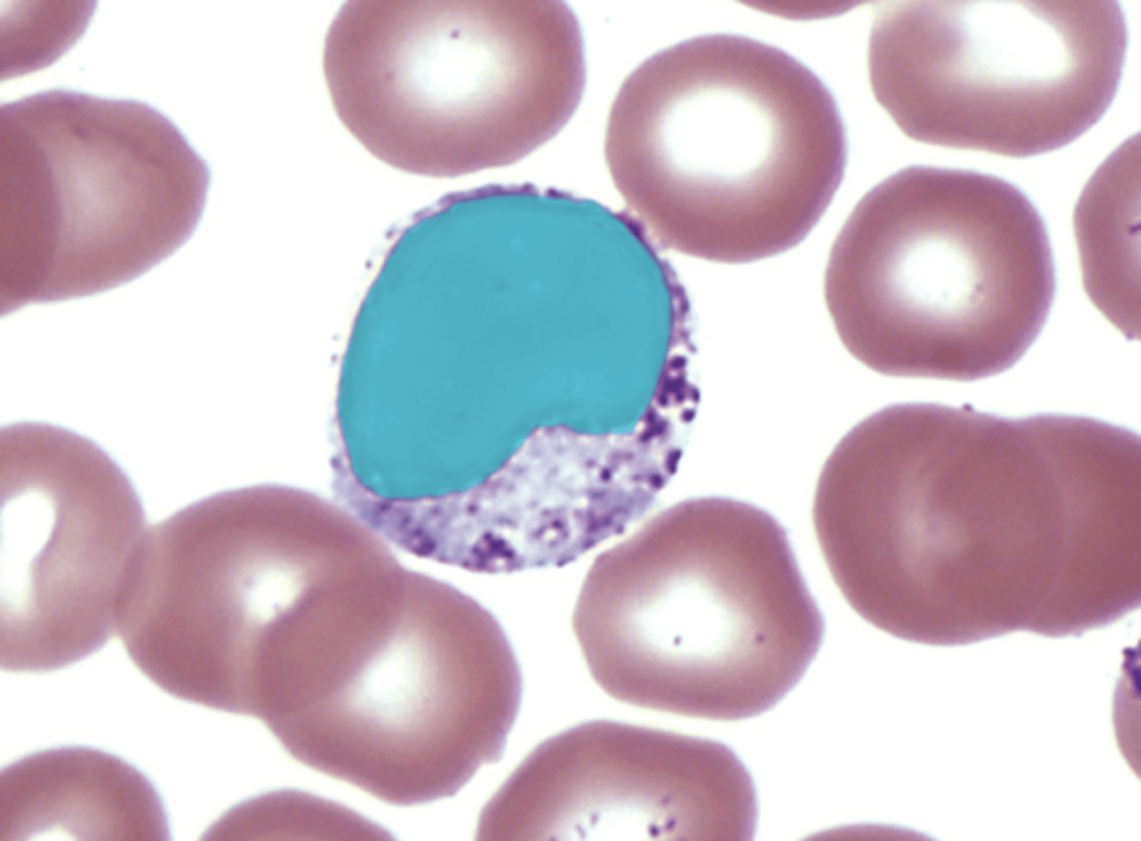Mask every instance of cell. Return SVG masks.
I'll use <instances>...</instances> for the list:
<instances>
[{
  "instance_id": "7c38bea8",
  "label": "cell",
  "mask_w": 1141,
  "mask_h": 841,
  "mask_svg": "<svg viewBox=\"0 0 1141 841\" xmlns=\"http://www.w3.org/2000/svg\"><path fill=\"white\" fill-rule=\"evenodd\" d=\"M1 839H166L153 785L121 760L85 747L27 756L1 774Z\"/></svg>"
},
{
  "instance_id": "52a82bcc",
  "label": "cell",
  "mask_w": 1141,
  "mask_h": 841,
  "mask_svg": "<svg viewBox=\"0 0 1141 841\" xmlns=\"http://www.w3.org/2000/svg\"><path fill=\"white\" fill-rule=\"evenodd\" d=\"M0 115L1 315L118 287L193 234L209 172L155 108L55 89Z\"/></svg>"
},
{
  "instance_id": "8992f818",
  "label": "cell",
  "mask_w": 1141,
  "mask_h": 841,
  "mask_svg": "<svg viewBox=\"0 0 1141 841\" xmlns=\"http://www.w3.org/2000/svg\"><path fill=\"white\" fill-rule=\"evenodd\" d=\"M333 108L376 158L457 177L550 140L586 84L563 1H348L324 40Z\"/></svg>"
},
{
  "instance_id": "30bf717a",
  "label": "cell",
  "mask_w": 1141,
  "mask_h": 841,
  "mask_svg": "<svg viewBox=\"0 0 1141 841\" xmlns=\"http://www.w3.org/2000/svg\"><path fill=\"white\" fill-rule=\"evenodd\" d=\"M750 773L723 743L598 720L538 744L484 806L479 840H749Z\"/></svg>"
},
{
  "instance_id": "9c48e42d",
  "label": "cell",
  "mask_w": 1141,
  "mask_h": 841,
  "mask_svg": "<svg viewBox=\"0 0 1141 841\" xmlns=\"http://www.w3.org/2000/svg\"><path fill=\"white\" fill-rule=\"evenodd\" d=\"M0 663L48 672L118 632L146 532L130 480L95 442L22 422L0 432Z\"/></svg>"
},
{
  "instance_id": "ba28073f",
  "label": "cell",
  "mask_w": 1141,
  "mask_h": 841,
  "mask_svg": "<svg viewBox=\"0 0 1141 841\" xmlns=\"http://www.w3.org/2000/svg\"><path fill=\"white\" fill-rule=\"evenodd\" d=\"M1127 45L1118 1H887L874 4L868 77L910 139L1023 158L1100 120Z\"/></svg>"
},
{
  "instance_id": "5b68a950",
  "label": "cell",
  "mask_w": 1141,
  "mask_h": 841,
  "mask_svg": "<svg viewBox=\"0 0 1141 841\" xmlns=\"http://www.w3.org/2000/svg\"><path fill=\"white\" fill-rule=\"evenodd\" d=\"M1054 293L1047 231L1020 188L923 165L858 201L823 278L845 349L896 378L975 381L1006 371L1038 336Z\"/></svg>"
},
{
  "instance_id": "7a4b0ae2",
  "label": "cell",
  "mask_w": 1141,
  "mask_h": 841,
  "mask_svg": "<svg viewBox=\"0 0 1141 841\" xmlns=\"http://www.w3.org/2000/svg\"><path fill=\"white\" fill-rule=\"evenodd\" d=\"M523 694L496 617L401 566L343 584L269 651L254 716L301 764L392 805L455 795L500 760Z\"/></svg>"
},
{
  "instance_id": "6da1fadb",
  "label": "cell",
  "mask_w": 1141,
  "mask_h": 841,
  "mask_svg": "<svg viewBox=\"0 0 1141 841\" xmlns=\"http://www.w3.org/2000/svg\"><path fill=\"white\" fill-rule=\"evenodd\" d=\"M811 515L845 600L900 638L1066 634L1139 605L1140 437L1094 418L888 405L835 446Z\"/></svg>"
},
{
  "instance_id": "4fadbf2b",
  "label": "cell",
  "mask_w": 1141,
  "mask_h": 841,
  "mask_svg": "<svg viewBox=\"0 0 1141 841\" xmlns=\"http://www.w3.org/2000/svg\"><path fill=\"white\" fill-rule=\"evenodd\" d=\"M1132 139L1094 173L1074 212L1083 284L1098 309L1138 338L1139 160Z\"/></svg>"
},
{
  "instance_id": "8fae6325",
  "label": "cell",
  "mask_w": 1141,
  "mask_h": 841,
  "mask_svg": "<svg viewBox=\"0 0 1141 841\" xmlns=\"http://www.w3.org/2000/svg\"><path fill=\"white\" fill-rule=\"evenodd\" d=\"M662 412L630 436L535 434L470 488L411 502L407 551L480 574L575 561L643 516L676 472L679 424Z\"/></svg>"
},
{
  "instance_id": "3957f363",
  "label": "cell",
  "mask_w": 1141,
  "mask_h": 841,
  "mask_svg": "<svg viewBox=\"0 0 1141 841\" xmlns=\"http://www.w3.org/2000/svg\"><path fill=\"white\" fill-rule=\"evenodd\" d=\"M624 198L670 246L723 264L784 253L847 165L836 100L798 59L734 33L693 37L623 81L605 143Z\"/></svg>"
},
{
  "instance_id": "277c9868",
  "label": "cell",
  "mask_w": 1141,
  "mask_h": 841,
  "mask_svg": "<svg viewBox=\"0 0 1141 841\" xmlns=\"http://www.w3.org/2000/svg\"><path fill=\"white\" fill-rule=\"evenodd\" d=\"M573 630L614 700L729 722L769 711L799 683L825 620L783 526L753 503L706 496L594 560Z\"/></svg>"
}]
</instances>
